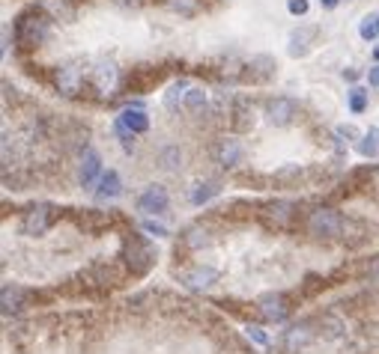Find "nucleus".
Instances as JSON below:
<instances>
[{
  "instance_id": "19",
  "label": "nucleus",
  "mask_w": 379,
  "mask_h": 354,
  "mask_svg": "<svg viewBox=\"0 0 379 354\" xmlns=\"http://www.w3.org/2000/svg\"><path fill=\"white\" fill-rule=\"evenodd\" d=\"M239 158H242V146L236 140H224L218 149V161L224 167H233V164H239Z\"/></svg>"
},
{
  "instance_id": "11",
  "label": "nucleus",
  "mask_w": 379,
  "mask_h": 354,
  "mask_svg": "<svg viewBox=\"0 0 379 354\" xmlns=\"http://www.w3.org/2000/svg\"><path fill=\"white\" fill-rule=\"evenodd\" d=\"M120 123H123L131 134H143L146 128H150V120H146V113H143L141 108H128V110H123Z\"/></svg>"
},
{
  "instance_id": "3",
  "label": "nucleus",
  "mask_w": 379,
  "mask_h": 354,
  "mask_svg": "<svg viewBox=\"0 0 379 354\" xmlns=\"http://www.w3.org/2000/svg\"><path fill=\"white\" fill-rule=\"evenodd\" d=\"M340 229H343V221L332 209H317L308 214V232L314 235V239H338Z\"/></svg>"
},
{
  "instance_id": "37",
  "label": "nucleus",
  "mask_w": 379,
  "mask_h": 354,
  "mask_svg": "<svg viewBox=\"0 0 379 354\" xmlns=\"http://www.w3.org/2000/svg\"><path fill=\"white\" fill-rule=\"evenodd\" d=\"M320 4H323V6H325V9H335V6H338V4H340V0H320Z\"/></svg>"
},
{
  "instance_id": "23",
  "label": "nucleus",
  "mask_w": 379,
  "mask_h": 354,
  "mask_svg": "<svg viewBox=\"0 0 379 354\" xmlns=\"http://www.w3.org/2000/svg\"><path fill=\"white\" fill-rule=\"evenodd\" d=\"M57 83H60L63 90H75L78 87V72L72 69V66H66V69L57 72Z\"/></svg>"
},
{
  "instance_id": "34",
  "label": "nucleus",
  "mask_w": 379,
  "mask_h": 354,
  "mask_svg": "<svg viewBox=\"0 0 379 354\" xmlns=\"http://www.w3.org/2000/svg\"><path fill=\"white\" fill-rule=\"evenodd\" d=\"M368 80H370V87H379V66H373V69H370Z\"/></svg>"
},
{
  "instance_id": "26",
  "label": "nucleus",
  "mask_w": 379,
  "mask_h": 354,
  "mask_svg": "<svg viewBox=\"0 0 379 354\" xmlns=\"http://www.w3.org/2000/svg\"><path fill=\"white\" fill-rule=\"evenodd\" d=\"M186 95H188V83H176V87L168 93V108L173 110L179 105V98H186Z\"/></svg>"
},
{
  "instance_id": "25",
  "label": "nucleus",
  "mask_w": 379,
  "mask_h": 354,
  "mask_svg": "<svg viewBox=\"0 0 379 354\" xmlns=\"http://www.w3.org/2000/svg\"><path fill=\"white\" fill-rule=\"evenodd\" d=\"M186 105H188L191 110H201V108L206 105V93H203V90H197V87H191L188 95H186Z\"/></svg>"
},
{
  "instance_id": "33",
  "label": "nucleus",
  "mask_w": 379,
  "mask_h": 354,
  "mask_svg": "<svg viewBox=\"0 0 379 354\" xmlns=\"http://www.w3.org/2000/svg\"><path fill=\"white\" fill-rule=\"evenodd\" d=\"M143 227H146V232H156V235H168V229H164L161 224H153V221H146Z\"/></svg>"
},
{
  "instance_id": "22",
  "label": "nucleus",
  "mask_w": 379,
  "mask_h": 354,
  "mask_svg": "<svg viewBox=\"0 0 379 354\" xmlns=\"http://www.w3.org/2000/svg\"><path fill=\"white\" fill-rule=\"evenodd\" d=\"M221 188H218V182H206V184H197V191L191 194V199L197 202V206H203V202L206 199H212V197H216Z\"/></svg>"
},
{
  "instance_id": "30",
  "label": "nucleus",
  "mask_w": 379,
  "mask_h": 354,
  "mask_svg": "<svg viewBox=\"0 0 379 354\" xmlns=\"http://www.w3.org/2000/svg\"><path fill=\"white\" fill-rule=\"evenodd\" d=\"M287 6L293 15H305L308 12V0H287Z\"/></svg>"
},
{
  "instance_id": "8",
  "label": "nucleus",
  "mask_w": 379,
  "mask_h": 354,
  "mask_svg": "<svg viewBox=\"0 0 379 354\" xmlns=\"http://www.w3.org/2000/svg\"><path fill=\"white\" fill-rule=\"evenodd\" d=\"M216 277H218V271L216 268H191V271H186L183 274V283L188 286V289H194V292H203V289H209L212 283H216Z\"/></svg>"
},
{
  "instance_id": "35",
  "label": "nucleus",
  "mask_w": 379,
  "mask_h": 354,
  "mask_svg": "<svg viewBox=\"0 0 379 354\" xmlns=\"http://www.w3.org/2000/svg\"><path fill=\"white\" fill-rule=\"evenodd\" d=\"M251 336H254V340H257L260 345H266V336H263V330H260V328H251Z\"/></svg>"
},
{
  "instance_id": "13",
  "label": "nucleus",
  "mask_w": 379,
  "mask_h": 354,
  "mask_svg": "<svg viewBox=\"0 0 379 354\" xmlns=\"http://www.w3.org/2000/svg\"><path fill=\"white\" fill-rule=\"evenodd\" d=\"M120 191H123V182H120V176L113 173V170H108V173L102 176V182H98V191H96V197H98V199H113V197H120Z\"/></svg>"
},
{
  "instance_id": "15",
  "label": "nucleus",
  "mask_w": 379,
  "mask_h": 354,
  "mask_svg": "<svg viewBox=\"0 0 379 354\" xmlns=\"http://www.w3.org/2000/svg\"><path fill=\"white\" fill-rule=\"evenodd\" d=\"M310 39H314V30H310V27L295 30L293 36H290V54L293 57H305L308 48H310Z\"/></svg>"
},
{
  "instance_id": "29",
  "label": "nucleus",
  "mask_w": 379,
  "mask_h": 354,
  "mask_svg": "<svg viewBox=\"0 0 379 354\" xmlns=\"http://www.w3.org/2000/svg\"><path fill=\"white\" fill-rule=\"evenodd\" d=\"M358 33H361V39H373V36H376V33H379V27H376V24H373V21L368 19L365 24H361V27H358Z\"/></svg>"
},
{
  "instance_id": "36",
  "label": "nucleus",
  "mask_w": 379,
  "mask_h": 354,
  "mask_svg": "<svg viewBox=\"0 0 379 354\" xmlns=\"http://www.w3.org/2000/svg\"><path fill=\"white\" fill-rule=\"evenodd\" d=\"M370 277H376V280H379V259H373V262H370Z\"/></svg>"
},
{
  "instance_id": "10",
  "label": "nucleus",
  "mask_w": 379,
  "mask_h": 354,
  "mask_svg": "<svg viewBox=\"0 0 379 354\" xmlns=\"http://www.w3.org/2000/svg\"><path fill=\"white\" fill-rule=\"evenodd\" d=\"M98 170H102V158H98L93 149H87L84 152V164H81V184L90 188V184L96 182V176H98Z\"/></svg>"
},
{
  "instance_id": "38",
  "label": "nucleus",
  "mask_w": 379,
  "mask_h": 354,
  "mask_svg": "<svg viewBox=\"0 0 379 354\" xmlns=\"http://www.w3.org/2000/svg\"><path fill=\"white\" fill-rule=\"evenodd\" d=\"M123 4H138V0H123Z\"/></svg>"
},
{
  "instance_id": "14",
  "label": "nucleus",
  "mask_w": 379,
  "mask_h": 354,
  "mask_svg": "<svg viewBox=\"0 0 379 354\" xmlns=\"http://www.w3.org/2000/svg\"><path fill=\"white\" fill-rule=\"evenodd\" d=\"M93 80H96V87H98V90H102V93H108V90H113V87H117V69H113L111 63L96 66Z\"/></svg>"
},
{
  "instance_id": "7",
  "label": "nucleus",
  "mask_w": 379,
  "mask_h": 354,
  "mask_svg": "<svg viewBox=\"0 0 379 354\" xmlns=\"http://www.w3.org/2000/svg\"><path fill=\"white\" fill-rule=\"evenodd\" d=\"M266 116H269L275 125L293 123V116H295V101H293V98H272V101H266Z\"/></svg>"
},
{
  "instance_id": "16",
  "label": "nucleus",
  "mask_w": 379,
  "mask_h": 354,
  "mask_svg": "<svg viewBox=\"0 0 379 354\" xmlns=\"http://www.w3.org/2000/svg\"><path fill=\"white\" fill-rule=\"evenodd\" d=\"M248 78H254V80H269L272 75H275V60L272 57H254L251 63H248Z\"/></svg>"
},
{
  "instance_id": "21",
  "label": "nucleus",
  "mask_w": 379,
  "mask_h": 354,
  "mask_svg": "<svg viewBox=\"0 0 379 354\" xmlns=\"http://www.w3.org/2000/svg\"><path fill=\"white\" fill-rule=\"evenodd\" d=\"M186 244H188L191 250L206 247V244H209V232H206V229H201V227H191V229L186 232Z\"/></svg>"
},
{
  "instance_id": "12",
  "label": "nucleus",
  "mask_w": 379,
  "mask_h": 354,
  "mask_svg": "<svg viewBox=\"0 0 379 354\" xmlns=\"http://www.w3.org/2000/svg\"><path fill=\"white\" fill-rule=\"evenodd\" d=\"M0 301H4V313H19L24 307V289H19V286H12L6 283L4 286V292H0Z\"/></svg>"
},
{
  "instance_id": "20",
  "label": "nucleus",
  "mask_w": 379,
  "mask_h": 354,
  "mask_svg": "<svg viewBox=\"0 0 379 354\" xmlns=\"http://www.w3.org/2000/svg\"><path fill=\"white\" fill-rule=\"evenodd\" d=\"M358 152H361L365 158H373V155H376V152H379V128H370V131L365 134V140L358 143Z\"/></svg>"
},
{
  "instance_id": "28",
  "label": "nucleus",
  "mask_w": 379,
  "mask_h": 354,
  "mask_svg": "<svg viewBox=\"0 0 379 354\" xmlns=\"http://www.w3.org/2000/svg\"><path fill=\"white\" fill-rule=\"evenodd\" d=\"M161 161H164V167H168V170H176V164H179V149H168L161 155Z\"/></svg>"
},
{
  "instance_id": "32",
  "label": "nucleus",
  "mask_w": 379,
  "mask_h": 354,
  "mask_svg": "<svg viewBox=\"0 0 379 354\" xmlns=\"http://www.w3.org/2000/svg\"><path fill=\"white\" fill-rule=\"evenodd\" d=\"M338 134H340V137H353V140L358 137V131H355L353 125H340V128H338Z\"/></svg>"
},
{
  "instance_id": "9",
  "label": "nucleus",
  "mask_w": 379,
  "mask_h": 354,
  "mask_svg": "<svg viewBox=\"0 0 379 354\" xmlns=\"http://www.w3.org/2000/svg\"><path fill=\"white\" fill-rule=\"evenodd\" d=\"M21 229H24L27 235H42V232L48 229V206H33V209L24 214Z\"/></svg>"
},
{
  "instance_id": "6",
  "label": "nucleus",
  "mask_w": 379,
  "mask_h": 354,
  "mask_svg": "<svg viewBox=\"0 0 379 354\" xmlns=\"http://www.w3.org/2000/svg\"><path fill=\"white\" fill-rule=\"evenodd\" d=\"M260 313L269 318V322H284L290 307H287V298L284 295H278V292H269V295H263L260 298Z\"/></svg>"
},
{
  "instance_id": "27",
  "label": "nucleus",
  "mask_w": 379,
  "mask_h": 354,
  "mask_svg": "<svg viewBox=\"0 0 379 354\" xmlns=\"http://www.w3.org/2000/svg\"><path fill=\"white\" fill-rule=\"evenodd\" d=\"M350 108L355 110V113H361L368 108V93L365 90H353V95H350Z\"/></svg>"
},
{
  "instance_id": "4",
  "label": "nucleus",
  "mask_w": 379,
  "mask_h": 354,
  "mask_svg": "<svg viewBox=\"0 0 379 354\" xmlns=\"http://www.w3.org/2000/svg\"><path fill=\"white\" fill-rule=\"evenodd\" d=\"M310 328L308 325H293L290 330H284V336H281V351L284 354H299L308 343H310Z\"/></svg>"
},
{
  "instance_id": "31",
  "label": "nucleus",
  "mask_w": 379,
  "mask_h": 354,
  "mask_svg": "<svg viewBox=\"0 0 379 354\" xmlns=\"http://www.w3.org/2000/svg\"><path fill=\"white\" fill-rule=\"evenodd\" d=\"M168 4H171L173 9H183V12H191V9H194V4H197V0H168Z\"/></svg>"
},
{
  "instance_id": "2",
  "label": "nucleus",
  "mask_w": 379,
  "mask_h": 354,
  "mask_svg": "<svg viewBox=\"0 0 379 354\" xmlns=\"http://www.w3.org/2000/svg\"><path fill=\"white\" fill-rule=\"evenodd\" d=\"M15 36H19V42L24 48H36L48 36V21L42 19V15H36V12H24L21 19L15 21Z\"/></svg>"
},
{
  "instance_id": "17",
  "label": "nucleus",
  "mask_w": 379,
  "mask_h": 354,
  "mask_svg": "<svg viewBox=\"0 0 379 354\" xmlns=\"http://www.w3.org/2000/svg\"><path fill=\"white\" fill-rule=\"evenodd\" d=\"M266 214H269V221L275 227H290V221H293V206H290V202H272V206H266Z\"/></svg>"
},
{
  "instance_id": "1",
  "label": "nucleus",
  "mask_w": 379,
  "mask_h": 354,
  "mask_svg": "<svg viewBox=\"0 0 379 354\" xmlns=\"http://www.w3.org/2000/svg\"><path fill=\"white\" fill-rule=\"evenodd\" d=\"M123 259H126V265L131 268V274H146L153 268V262H156V253H153V247L146 244L141 235H135V232H128L126 235V241H123Z\"/></svg>"
},
{
  "instance_id": "18",
  "label": "nucleus",
  "mask_w": 379,
  "mask_h": 354,
  "mask_svg": "<svg viewBox=\"0 0 379 354\" xmlns=\"http://www.w3.org/2000/svg\"><path fill=\"white\" fill-rule=\"evenodd\" d=\"M39 9L48 12L51 19H72L69 0H39Z\"/></svg>"
},
{
  "instance_id": "24",
  "label": "nucleus",
  "mask_w": 379,
  "mask_h": 354,
  "mask_svg": "<svg viewBox=\"0 0 379 354\" xmlns=\"http://www.w3.org/2000/svg\"><path fill=\"white\" fill-rule=\"evenodd\" d=\"M113 131H117V137H120V143H123V149L126 152H131V149H135V134H131L120 120H117V125H113Z\"/></svg>"
},
{
  "instance_id": "5",
  "label": "nucleus",
  "mask_w": 379,
  "mask_h": 354,
  "mask_svg": "<svg viewBox=\"0 0 379 354\" xmlns=\"http://www.w3.org/2000/svg\"><path fill=\"white\" fill-rule=\"evenodd\" d=\"M138 209L141 212H150V214H161L164 209H168V191H164L161 184H150V188L141 194Z\"/></svg>"
}]
</instances>
